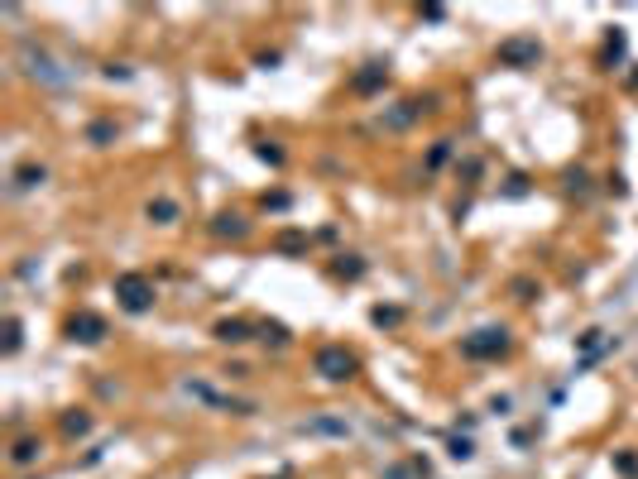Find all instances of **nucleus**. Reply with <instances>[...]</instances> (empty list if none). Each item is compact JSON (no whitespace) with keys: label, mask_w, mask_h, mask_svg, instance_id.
I'll return each instance as SVG.
<instances>
[{"label":"nucleus","mask_w":638,"mask_h":479,"mask_svg":"<svg viewBox=\"0 0 638 479\" xmlns=\"http://www.w3.org/2000/svg\"><path fill=\"white\" fill-rule=\"evenodd\" d=\"M115 302H120L130 316H144V312L154 307V283H149L144 274H120V278H115Z\"/></svg>","instance_id":"f257e3e1"},{"label":"nucleus","mask_w":638,"mask_h":479,"mask_svg":"<svg viewBox=\"0 0 638 479\" xmlns=\"http://www.w3.org/2000/svg\"><path fill=\"white\" fill-rule=\"evenodd\" d=\"M504 350H509V331L504 326H485V331H475V336L461 340V355L466 360H495Z\"/></svg>","instance_id":"f03ea898"},{"label":"nucleus","mask_w":638,"mask_h":479,"mask_svg":"<svg viewBox=\"0 0 638 479\" xmlns=\"http://www.w3.org/2000/svg\"><path fill=\"white\" fill-rule=\"evenodd\" d=\"M312 369H317L326 383H341L355 374V355L346 350V345H321L317 355H312Z\"/></svg>","instance_id":"7ed1b4c3"},{"label":"nucleus","mask_w":638,"mask_h":479,"mask_svg":"<svg viewBox=\"0 0 638 479\" xmlns=\"http://www.w3.org/2000/svg\"><path fill=\"white\" fill-rule=\"evenodd\" d=\"M499 68H537V58H542V43L532 39V34H514V39H504L499 43Z\"/></svg>","instance_id":"20e7f679"},{"label":"nucleus","mask_w":638,"mask_h":479,"mask_svg":"<svg viewBox=\"0 0 638 479\" xmlns=\"http://www.w3.org/2000/svg\"><path fill=\"white\" fill-rule=\"evenodd\" d=\"M19 63H24V72L34 77V82H48V87H58V82H68V72L43 53V48H34V43H19Z\"/></svg>","instance_id":"39448f33"},{"label":"nucleus","mask_w":638,"mask_h":479,"mask_svg":"<svg viewBox=\"0 0 638 479\" xmlns=\"http://www.w3.org/2000/svg\"><path fill=\"white\" fill-rule=\"evenodd\" d=\"M432 105H437V96H408V101H399L394 110H384L379 125H384V130H408L413 120H423V110H432Z\"/></svg>","instance_id":"423d86ee"},{"label":"nucleus","mask_w":638,"mask_h":479,"mask_svg":"<svg viewBox=\"0 0 638 479\" xmlns=\"http://www.w3.org/2000/svg\"><path fill=\"white\" fill-rule=\"evenodd\" d=\"M68 340H77V345H101V340H106V316H97V312L68 316Z\"/></svg>","instance_id":"0eeeda50"},{"label":"nucleus","mask_w":638,"mask_h":479,"mask_svg":"<svg viewBox=\"0 0 638 479\" xmlns=\"http://www.w3.org/2000/svg\"><path fill=\"white\" fill-rule=\"evenodd\" d=\"M389 87V63H365L355 77H350V92L355 96H375Z\"/></svg>","instance_id":"6e6552de"},{"label":"nucleus","mask_w":638,"mask_h":479,"mask_svg":"<svg viewBox=\"0 0 638 479\" xmlns=\"http://www.w3.org/2000/svg\"><path fill=\"white\" fill-rule=\"evenodd\" d=\"M250 230H255V221H250L245 211H221V216L212 221V235H216V240H245Z\"/></svg>","instance_id":"1a4fd4ad"},{"label":"nucleus","mask_w":638,"mask_h":479,"mask_svg":"<svg viewBox=\"0 0 638 479\" xmlns=\"http://www.w3.org/2000/svg\"><path fill=\"white\" fill-rule=\"evenodd\" d=\"M216 340H226V345H245V340H250V321H240V316L216 321Z\"/></svg>","instance_id":"9d476101"},{"label":"nucleus","mask_w":638,"mask_h":479,"mask_svg":"<svg viewBox=\"0 0 638 479\" xmlns=\"http://www.w3.org/2000/svg\"><path fill=\"white\" fill-rule=\"evenodd\" d=\"M48 183V168L43 163H24V168H14V192H34Z\"/></svg>","instance_id":"9b49d317"},{"label":"nucleus","mask_w":638,"mask_h":479,"mask_svg":"<svg viewBox=\"0 0 638 479\" xmlns=\"http://www.w3.org/2000/svg\"><path fill=\"white\" fill-rule=\"evenodd\" d=\"M144 216H149L154 225H173V221H178V201H173V196H154V201L144 206Z\"/></svg>","instance_id":"f8f14e48"},{"label":"nucleus","mask_w":638,"mask_h":479,"mask_svg":"<svg viewBox=\"0 0 638 479\" xmlns=\"http://www.w3.org/2000/svg\"><path fill=\"white\" fill-rule=\"evenodd\" d=\"M39 456H43V441H39V436H19V441H14V451H10V460H14V465H34Z\"/></svg>","instance_id":"ddd939ff"},{"label":"nucleus","mask_w":638,"mask_h":479,"mask_svg":"<svg viewBox=\"0 0 638 479\" xmlns=\"http://www.w3.org/2000/svg\"><path fill=\"white\" fill-rule=\"evenodd\" d=\"M331 274H336V278H360V274H365V264H360V254H336Z\"/></svg>","instance_id":"4468645a"},{"label":"nucleus","mask_w":638,"mask_h":479,"mask_svg":"<svg viewBox=\"0 0 638 479\" xmlns=\"http://www.w3.org/2000/svg\"><path fill=\"white\" fill-rule=\"evenodd\" d=\"M87 431H92V417L87 412H68L63 417V436H87Z\"/></svg>","instance_id":"2eb2a0df"},{"label":"nucleus","mask_w":638,"mask_h":479,"mask_svg":"<svg viewBox=\"0 0 638 479\" xmlns=\"http://www.w3.org/2000/svg\"><path fill=\"white\" fill-rule=\"evenodd\" d=\"M110 139H115V125H110V120L87 125V144H97V149H101V144H110Z\"/></svg>","instance_id":"dca6fc26"},{"label":"nucleus","mask_w":638,"mask_h":479,"mask_svg":"<svg viewBox=\"0 0 638 479\" xmlns=\"http://www.w3.org/2000/svg\"><path fill=\"white\" fill-rule=\"evenodd\" d=\"M624 58V29H610L605 34V63H619Z\"/></svg>","instance_id":"f3484780"},{"label":"nucleus","mask_w":638,"mask_h":479,"mask_svg":"<svg viewBox=\"0 0 638 479\" xmlns=\"http://www.w3.org/2000/svg\"><path fill=\"white\" fill-rule=\"evenodd\" d=\"M370 321H375V326H399V321H403V312H399V307H375V312H370Z\"/></svg>","instance_id":"a211bd4d"},{"label":"nucleus","mask_w":638,"mask_h":479,"mask_svg":"<svg viewBox=\"0 0 638 479\" xmlns=\"http://www.w3.org/2000/svg\"><path fill=\"white\" fill-rule=\"evenodd\" d=\"M255 154H259L264 163H274V168H283V149H279V144H269V139H264V144H255Z\"/></svg>","instance_id":"6ab92c4d"},{"label":"nucleus","mask_w":638,"mask_h":479,"mask_svg":"<svg viewBox=\"0 0 638 479\" xmlns=\"http://www.w3.org/2000/svg\"><path fill=\"white\" fill-rule=\"evenodd\" d=\"M446 159H451V139H437V149L427 154V168H441Z\"/></svg>","instance_id":"aec40b11"},{"label":"nucleus","mask_w":638,"mask_h":479,"mask_svg":"<svg viewBox=\"0 0 638 479\" xmlns=\"http://www.w3.org/2000/svg\"><path fill=\"white\" fill-rule=\"evenodd\" d=\"M14 350H19V316L5 321V355H14Z\"/></svg>","instance_id":"412c9836"},{"label":"nucleus","mask_w":638,"mask_h":479,"mask_svg":"<svg viewBox=\"0 0 638 479\" xmlns=\"http://www.w3.org/2000/svg\"><path fill=\"white\" fill-rule=\"evenodd\" d=\"M259 331H264V340H274V345H288V331H283L279 321H264Z\"/></svg>","instance_id":"4be33fe9"},{"label":"nucleus","mask_w":638,"mask_h":479,"mask_svg":"<svg viewBox=\"0 0 638 479\" xmlns=\"http://www.w3.org/2000/svg\"><path fill=\"white\" fill-rule=\"evenodd\" d=\"M566 192L586 196V192H590V178H586V173H566Z\"/></svg>","instance_id":"5701e85b"},{"label":"nucleus","mask_w":638,"mask_h":479,"mask_svg":"<svg viewBox=\"0 0 638 479\" xmlns=\"http://www.w3.org/2000/svg\"><path fill=\"white\" fill-rule=\"evenodd\" d=\"M532 292H537V283H528V278H514V297H519V302H532Z\"/></svg>","instance_id":"b1692460"},{"label":"nucleus","mask_w":638,"mask_h":479,"mask_svg":"<svg viewBox=\"0 0 638 479\" xmlns=\"http://www.w3.org/2000/svg\"><path fill=\"white\" fill-rule=\"evenodd\" d=\"M303 431H331V436H346V422H312V427H303Z\"/></svg>","instance_id":"393cba45"},{"label":"nucleus","mask_w":638,"mask_h":479,"mask_svg":"<svg viewBox=\"0 0 638 479\" xmlns=\"http://www.w3.org/2000/svg\"><path fill=\"white\" fill-rule=\"evenodd\" d=\"M308 245V235H298V230H288L283 240H279V249H303Z\"/></svg>","instance_id":"a878e982"},{"label":"nucleus","mask_w":638,"mask_h":479,"mask_svg":"<svg viewBox=\"0 0 638 479\" xmlns=\"http://www.w3.org/2000/svg\"><path fill=\"white\" fill-rule=\"evenodd\" d=\"M264 206H269V211H283V206H288V192H274V196H264Z\"/></svg>","instance_id":"bb28decb"},{"label":"nucleus","mask_w":638,"mask_h":479,"mask_svg":"<svg viewBox=\"0 0 638 479\" xmlns=\"http://www.w3.org/2000/svg\"><path fill=\"white\" fill-rule=\"evenodd\" d=\"M451 456H456V460H470L475 451H470V441H451Z\"/></svg>","instance_id":"cd10ccee"},{"label":"nucleus","mask_w":638,"mask_h":479,"mask_svg":"<svg viewBox=\"0 0 638 479\" xmlns=\"http://www.w3.org/2000/svg\"><path fill=\"white\" fill-rule=\"evenodd\" d=\"M423 19H432V24H437V19H446V10H441V5H423Z\"/></svg>","instance_id":"c85d7f7f"}]
</instances>
